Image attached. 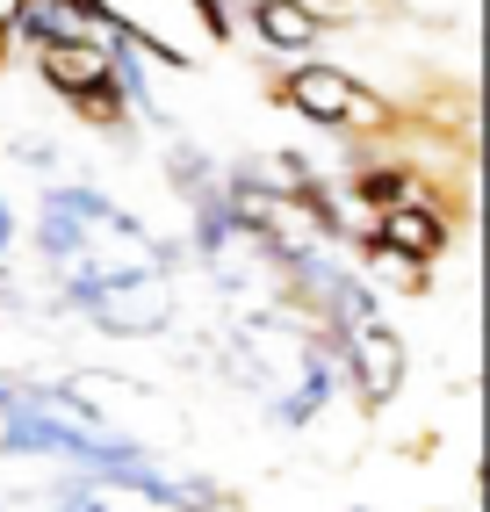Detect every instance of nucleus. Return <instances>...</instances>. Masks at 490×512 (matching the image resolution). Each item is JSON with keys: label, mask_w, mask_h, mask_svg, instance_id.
<instances>
[{"label": "nucleus", "mask_w": 490, "mask_h": 512, "mask_svg": "<svg viewBox=\"0 0 490 512\" xmlns=\"http://www.w3.org/2000/svg\"><path fill=\"white\" fill-rule=\"evenodd\" d=\"M44 512H109V491H101L94 476H65V484L51 491Z\"/></svg>", "instance_id": "obj_10"}, {"label": "nucleus", "mask_w": 490, "mask_h": 512, "mask_svg": "<svg viewBox=\"0 0 490 512\" xmlns=\"http://www.w3.org/2000/svg\"><path fill=\"white\" fill-rule=\"evenodd\" d=\"M0 455L8 462H65L73 476H101V469L152 455V448L123 426H87L44 375L0 368Z\"/></svg>", "instance_id": "obj_2"}, {"label": "nucleus", "mask_w": 490, "mask_h": 512, "mask_svg": "<svg viewBox=\"0 0 490 512\" xmlns=\"http://www.w3.org/2000/svg\"><path fill=\"white\" fill-rule=\"evenodd\" d=\"M94 484L109 491V498H145V505H159V512H231V505H238L209 469H173V462H159V455H137V462H123V469H101Z\"/></svg>", "instance_id": "obj_6"}, {"label": "nucleus", "mask_w": 490, "mask_h": 512, "mask_svg": "<svg viewBox=\"0 0 490 512\" xmlns=\"http://www.w3.org/2000/svg\"><path fill=\"white\" fill-rule=\"evenodd\" d=\"M282 101L303 123H318V130H382V123H390L382 94L368 80H354L346 65H289Z\"/></svg>", "instance_id": "obj_5"}, {"label": "nucleus", "mask_w": 490, "mask_h": 512, "mask_svg": "<svg viewBox=\"0 0 490 512\" xmlns=\"http://www.w3.org/2000/svg\"><path fill=\"white\" fill-rule=\"evenodd\" d=\"M296 8H303L310 22H354V15H361V0H296Z\"/></svg>", "instance_id": "obj_11"}, {"label": "nucleus", "mask_w": 490, "mask_h": 512, "mask_svg": "<svg viewBox=\"0 0 490 512\" xmlns=\"http://www.w3.org/2000/svg\"><path fill=\"white\" fill-rule=\"evenodd\" d=\"M332 354H339V383H354L361 412L397 404L404 375H411V354H404V332L382 318V303H368V311H354V318L332 325Z\"/></svg>", "instance_id": "obj_3"}, {"label": "nucleus", "mask_w": 490, "mask_h": 512, "mask_svg": "<svg viewBox=\"0 0 490 512\" xmlns=\"http://www.w3.org/2000/svg\"><path fill=\"white\" fill-rule=\"evenodd\" d=\"M332 397H339V354H332V332L310 347V361H303V375L282 390V397H267V426L274 433H310L325 412H332Z\"/></svg>", "instance_id": "obj_8"}, {"label": "nucleus", "mask_w": 490, "mask_h": 512, "mask_svg": "<svg viewBox=\"0 0 490 512\" xmlns=\"http://www.w3.org/2000/svg\"><path fill=\"white\" fill-rule=\"evenodd\" d=\"M245 22H253V37H260L267 51H289V58H303L310 44H318V29H325V22H310L296 0H253Z\"/></svg>", "instance_id": "obj_9"}, {"label": "nucleus", "mask_w": 490, "mask_h": 512, "mask_svg": "<svg viewBox=\"0 0 490 512\" xmlns=\"http://www.w3.org/2000/svg\"><path fill=\"white\" fill-rule=\"evenodd\" d=\"M37 260L58 289V311L80 303L87 289H109L130 275H166L173 253L137 224L116 195H101L87 181H51L37 202Z\"/></svg>", "instance_id": "obj_1"}, {"label": "nucleus", "mask_w": 490, "mask_h": 512, "mask_svg": "<svg viewBox=\"0 0 490 512\" xmlns=\"http://www.w3.org/2000/svg\"><path fill=\"white\" fill-rule=\"evenodd\" d=\"M73 318H87L94 332L109 339H152L181 318V296H173L166 275H130V282H109V289H87L80 303H65Z\"/></svg>", "instance_id": "obj_7"}, {"label": "nucleus", "mask_w": 490, "mask_h": 512, "mask_svg": "<svg viewBox=\"0 0 490 512\" xmlns=\"http://www.w3.org/2000/svg\"><path fill=\"white\" fill-rule=\"evenodd\" d=\"M8 152H15L22 166H37V174H51V166H58V152H51V138H15Z\"/></svg>", "instance_id": "obj_12"}, {"label": "nucleus", "mask_w": 490, "mask_h": 512, "mask_svg": "<svg viewBox=\"0 0 490 512\" xmlns=\"http://www.w3.org/2000/svg\"><path fill=\"white\" fill-rule=\"evenodd\" d=\"M44 58H37V73H44V87L51 94H65L80 116H94L101 130H130L123 116H130V101H123V87H116V65H109V29L101 37H65V44H37Z\"/></svg>", "instance_id": "obj_4"}, {"label": "nucleus", "mask_w": 490, "mask_h": 512, "mask_svg": "<svg viewBox=\"0 0 490 512\" xmlns=\"http://www.w3.org/2000/svg\"><path fill=\"white\" fill-rule=\"evenodd\" d=\"M15 253V210H8V195H0V260Z\"/></svg>", "instance_id": "obj_13"}, {"label": "nucleus", "mask_w": 490, "mask_h": 512, "mask_svg": "<svg viewBox=\"0 0 490 512\" xmlns=\"http://www.w3.org/2000/svg\"><path fill=\"white\" fill-rule=\"evenodd\" d=\"M354 512H382V505H354Z\"/></svg>", "instance_id": "obj_14"}]
</instances>
